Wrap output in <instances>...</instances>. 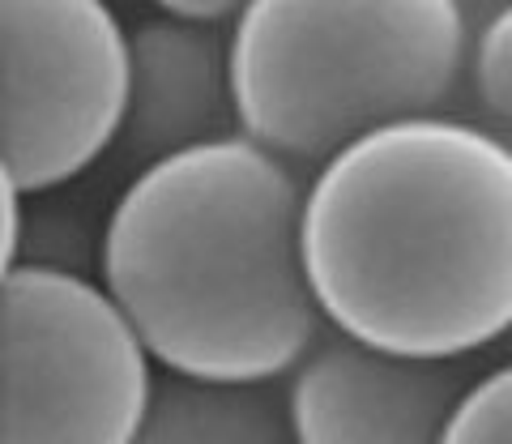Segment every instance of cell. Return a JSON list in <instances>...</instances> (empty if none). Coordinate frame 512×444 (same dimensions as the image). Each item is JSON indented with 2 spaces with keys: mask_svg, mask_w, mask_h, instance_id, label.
Listing matches in <instances>:
<instances>
[{
  "mask_svg": "<svg viewBox=\"0 0 512 444\" xmlns=\"http://www.w3.org/2000/svg\"><path fill=\"white\" fill-rule=\"evenodd\" d=\"M308 180L239 133L141 167L111 201L99 282L167 376L286 385L329 333L303 265Z\"/></svg>",
  "mask_w": 512,
  "mask_h": 444,
  "instance_id": "7a4b0ae2",
  "label": "cell"
},
{
  "mask_svg": "<svg viewBox=\"0 0 512 444\" xmlns=\"http://www.w3.org/2000/svg\"><path fill=\"white\" fill-rule=\"evenodd\" d=\"M478 18L457 0H252L231 30L239 133L299 171L461 116Z\"/></svg>",
  "mask_w": 512,
  "mask_h": 444,
  "instance_id": "3957f363",
  "label": "cell"
},
{
  "mask_svg": "<svg viewBox=\"0 0 512 444\" xmlns=\"http://www.w3.org/2000/svg\"><path fill=\"white\" fill-rule=\"evenodd\" d=\"M133 26L103 0L0 5V176L26 197L73 184L128 129Z\"/></svg>",
  "mask_w": 512,
  "mask_h": 444,
  "instance_id": "5b68a950",
  "label": "cell"
},
{
  "mask_svg": "<svg viewBox=\"0 0 512 444\" xmlns=\"http://www.w3.org/2000/svg\"><path fill=\"white\" fill-rule=\"evenodd\" d=\"M0 257H5V274L22 261L26 248V227H30V210H26V193L18 184H9L0 176Z\"/></svg>",
  "mask_w": 512,
  "mask_h": 444,
  "instance_id": "8fae6325",
  "label": "cell"
},
{
  "mask_svg": "<svg viewBox=\"0 0 512 444\" xmlns=\"http://www.w3.org/2000/svg\"><path fill=\"white\" fill-rule=\"evenodd\" d=\"M474 385L466 363H427L325 333L286 376L295 444H444Z\"/></svg>",
  "mask_w": 512,
  "mask_h": 444,
  "instance_id": "8992f818",
  "label": "cell"
},
{
  "mask_svg": "<svg viewBox=\"0 0 512 444\" xmlns=\"http://www.w3.org/2000/svg\"><path fill=\"white\" fill-rule=\"evenodd\" d=\"M133 444H295V436L278 385H210L163 372Z\"/></svg>",
  "mask_w": 512,
  "mask_h": 444,
  "instance_id": "ba28073f",
  "label": "cell"
},
{
  "mask_svg": "<svg viewBox=\"0 0 512 444\" xmlns=\"http://www.w3.org/2000/svg\"><path fill=\"white\" fill-rule=\"evenodd\" d=\"M231 30L188 26L163 9L133 26V99L124 141L141 167L239 137Z\"/></svg>",
  "mask_w": 512,
  "mask_h": 444,
  "instance_id": "52a82bcc",
  "label": "cell"
},
{
  "mask_svg": "<svg viewBox=\"0 0 512 444\" xmlns=\"http://www.w3.org/2000/svg\"><path fill=\"white\" fill-rule=\"evenodd\" d=\"M466 99L474 103V120L512 146V5L478 18Z\"/></svg>",
  "mask_w": 512,
  "mask_h": 444,
  "instance_id": "9c48e42d",
  "label": "cell"
},
{
  "mask_svg": "<svg viewBox=\"0 0 512 444\" xmlns=\"http://www.w3.org/2000/svg\"><path fill=\"white\" fill-rule=\"evenodd\" d=\"M444 444H512V359L474 376Z\"/></svg>",
  "mask_w": 512,
  "mask_h": 444,
  "instance_id": "30bf717a",
  "label": "cell"
},
{
  "mask_svg": "<svg viewBox=\"0 0 512 444\" xmlns=\"http://www.w3.org/2000/svg\"><path fill=\"white\" fill-rule=\"evenodd\" d=\"M303 265L325 325L372 351L466 363L512 333V146L427 116L312 171Z\"/></svg>",
  "mask_w": 512,
  "mask_h": 444,
  "instance_id": "6da1fadb",
  "label": "cell"
},
{
  "mask_svg": "<svg viewBox=\"0 0 512 444\" xmlns=\"http://www.w3.org/2000/svg\"><path fill=\"white\" fill-rule=\"evenodd\" d=\"M158 9L188 26H218V30H231L239 13H244V5H231V0H167Z\"/></svg>",
  "mask_w": 512,
  "mask_h": 444,
  "instance_id": "7c38bea8",
  "label": "cell"
},
{
  "mask_svg": "<svg viewBox=\"0 0 512 444\" xmlns=\"http://www.w3.org/2000/svg\"><path fill=\"white\" fill-rule=\"evenodd\" d=\"M158 363L90 274L18 265L0 287V444H133Z\"/></svg>",
  "mask_w": 512,
  "mask_h": 444,
  "instance_id": "277c9868",
  "label": "cell"
}]
</instances>
